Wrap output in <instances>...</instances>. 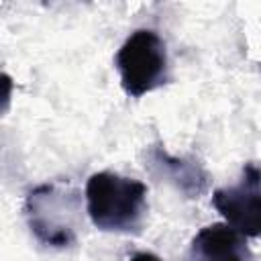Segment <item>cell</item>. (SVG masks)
I'll use <instances>...</instances> for the list:
<instances>
[{"label":"cell","mask_w":261,"mask_h":261,"mask_svg":"<svg viewBox=\"0 0 261 261\" xmlns=\"http://www.w3.org/2000/svg\"><path fill=\"white\" fill-rule=\"evenodd\" d=\"M86 208L100 230H139L147 210V186L112 171H98L86 184Z\"/></svg>","instance_id":"cell-1"},{"label":"cell","mask_w":261,"mask_h":261,"mask_svg":"<svg viewBox=\"0 0 261 261\" xmlns=\"http://www.w3.org/2000/svg\"><path fill=\"white\" fill-rule=\"evenodd\" d=\"M192 261H251V251L241 232L228 224H208L192 241Z\"/></svg>","instance_id":"cell-6"},{"label":"cell","mask_w":261,"mask_h":261,"mask_svg":"<svg viewBox=\"0 0 261 261\" xmlns=\"http://www.w3.org/2000/svg\"><path fill=\"white\" fill-rule=\"evenodd\" d=\"M147 161L149 169L157 177L169 181L186 198H200L208 190V173L194 159L175 157L161 145H151V149L147 151Z\"/></svg>","instance_id":"cell-5"},{"label":"cell","mask_w":261,"mask_h":261,"mask_svg":"<svg viewBox=\"0 0 261 261\" xmlns=\"http://www.w3.org/2000/svg\"><path fill=\"white\" fill-rule=\"evenodd\" d=\"M80 200L61 184H43L29 192L24 214L35 237L49 247H67L75 241Z\"/></svg>","instance_id":"cell-2"},{"label":"cell","mask_w":261,"mask_h":261,"mask_svg":"<svg viewBox=\"0 0 261 261\" xmlns=\"http://www.w3.org/2000/svg\"><path fill=\"white\" fill-rule=\"evenodd\" d=\"M120 86L130 98H141L167 82V49L151 29H137L128 35L114 57Z\"/></svg>","instance_id":"cell-3"},{"label":"cell","mask_w":261,"mask_h":261,"mask_svg":"<svg viewBox=\"0 0 261 261\" xmlns=\"http://www.w3.org/2000/svg\"><path fill=\"white\" fill-rule=\"evenodd\" d=\"M128 261H163L161 257L153 255V253H147V251H141V253H135Z\"/></svg>","instance_id":"cell-7"},{"label":"cell","mask_w":261,"mask_h":261,"mask_svg":"<svg viewBox=\"0 0 261 261\" xmlns=\"http://www.w3.org/2000/svg\"><path fill=\"white\" fill-rule=\"evenodd\" d=\"M214 208L243 237H261V167L247 163L237 186L212 194Z\"/></svg>","instance_id":"cell-4"}]
</instances>
